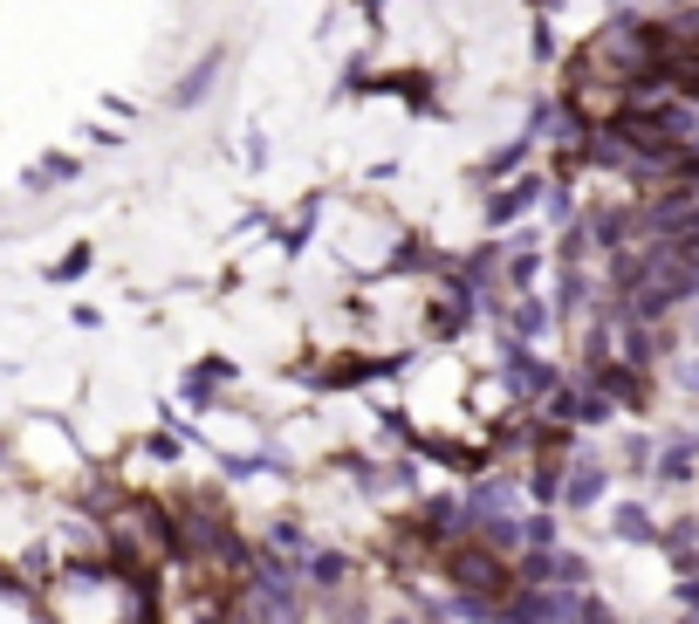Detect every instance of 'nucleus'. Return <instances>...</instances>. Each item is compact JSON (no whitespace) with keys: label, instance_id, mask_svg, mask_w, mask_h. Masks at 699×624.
Returning a JSON list of instances; mask_svg holds the SVG:
<instances>
[{"label":"nucleus","instance_id":"20e7f679","mask_svg":"<svg viewBox=\"0 0 699 624\" xmlns=\"http://www.w3.org/2000/svg\"><path fill=\"white\" fill-rule=\"evenodd\" d=\"M562 316H556V302L549 296H508L501 302V316H494V336H514V344H528V350H541L549 344V330H556Z\"/></svg>","mask_w":699,"mask_h":624},{"label":"nucleus","instance_id":"9b49d317","mask_svg":"<svg viewBox=\"0 0 699 624\" xmlns=\"http://www.w3.org/2000/svg\"><path fill=\"white\" fill-rule=\"evenodd\" d=\"M220 384H233V363L226 357H199L186 378H178V392H186L193 405H213L220 398Z\"/></svg>","mask_w":699,"mask_h":624},{"label":"nucleus","instance_id":"f3484780","mask_svg":"<svg viewBox=\"0 0 699 624\" xmlns=\"http://www.w3.org/2000/svg\"><path fill=\"white\" fill-rule=\"evenodd\" d=\"M528 48H535V62H556V28H549V21H535V42Z\"/></svg>","mask_w":699,"mask_h":624},{"label":"nucleus","instance_id":"f03ea898","mask_svg":"<svg viewBox=\"0 0 699 624\" xmlns=\"http://www.w3.org/2000/svg\"><path fill=\"white\" fill-rule=\"evenodd\" d=\"M405 363H411L405 350H392V357H384V350H343V357H329L323 371H308V378H316L323 392H364V384L405 378Z\"/></svg>","mask_w":699,"mask_h":624},{"label":"nucleus","instance_id":"a211bd4d","mask_svg":"<svg viewBox=\"0 0 699 624\" xmlns=\"http://www.w3.org/2000/svg\"><path fill=\"white\" fill-rule=\"evenodd\" d=\"M377 624H419V617H405V611H398V617H377Z\"/></svg>","mask_w":699,"mask_h":624},{"label":"nucleus","instance_id":"39448f33","mask_svg":"<svg viewBox=\"0 0 699 624\" xmlns=\"http://www.w3.org/2000/svg\"><path fill=\"white\" fill-rule=\"evenodd\" d=\"M541 268H549V247H541V233H508L501 241V296H535Z\"/></svg>","mask_w":699,"mask_h":624},{"label":"nucleus","instance_id":"9d476101","mask_svg":"<svg viewBox=\"0 0 699 624\" xmlns=\"http://www.w3.org/2000/svg\"><path fill=\"white\" fill-rule=\"evenodd\" d=\"M535 151H541V145H535V138L522 131V138H508L501 151H487V159H480V172H474V178H480L487 193H494V186H508V178H522V172H535Z\"/></svg>","mask_w":699,"mask_h":624},{"label":"nucleus","instance_id":"1a4fd4ad","mask_svg":"<svg viewBox=\"0 0 699 624\" xmlns=\"http://www.w3.org/2000/svg\"><path fill=\"white\" fill-rule=\"evenodd\" d=\"M604 494H610V466L590 460V453H576V460H569V474H562V508H569V515H590Z\"/></svg>","mask_w":699,"mask_h":624},{"label":"nucleus","instance_id":"6e6552de","mask_svg":"<svg viewBox=\"0 0 699 624\" xmlns=\"http://www.w3.org/2000/svg\"><path fill=\"white\" fill-rule=\"evenodd\" d=\"M652 481H659V487H692V481H699V432H665V439H659Z\"/></svg>","mask_w":699,"mask_h":624},{"label":"nucleus","instance_id":"ddd939ff","mask_svg":"<svg viewBox=\"0 0 699 624\" xmlns=\"http://www.w3.org/2000/svg\"><path fill=\"white\" fill-rule=\"evenodd\" d=\"M75 172H83V159H75V151H48V159L28 165V178H21V186H28V193H42V186H69Z\"/></svg>","mask_w":699,"mask_h":624},{"label":"nucleus","instance_id":"0eeeda50","mask_svg":"<svg viewBox=\"0 0 699 624\" xmlns=\"http://www.w3.org/2000/svg\"><path fill=\"white\" fill-rule=\"evenodd\" d=\"M220 69H226V42H213V48H199V62L178 76V83L165 90V111L172 117H186V111H199L206 96H213V83H220Z\"/></svg>","mask_w":699,"mask_h":624},{"label":"nucleus","instance_id":"dca6fc26","mask_svg":"<svg viewBox=\"0 0 699 624\" xmlns=\"http://www.w3.org/2000/svg\"><path fill=\"white\" fill-rule=\"evenodd\" d=\"M672 384H679V392H699V350L672 363Z\"/></svg>","mask_w":699,"mask_h":624},{"label":"nucleus","instance_id":"f8f14e48","mask_svg":"<svg viewBox=\"0 0 699 624\" xmlns=\"http://www.w3.org/2000/svg\"><path fill=\"white\" fill-rule=\"evenodd\" d=\"M610 535L617 542H659V522H652V508H644V501H617L610 508Z\"/></svg>","mask_w":699,"mask_h":624},{"label":"nucleus","instance_id":"2eb2a0df","mask_svg":"<svg viewBox=\"0 0 699 624\" xmlns=\"http://www.w3.org/2000/svg\"><path fill=\"white\" fill-rule=\"evenodd\" d=\"M90 268H96V247H69V254H62V262H56V268H48V281H83Z\"/></svg>","mask_w":699,"mask_h":624},{"label":"nucleus","instance_id":"f257e3e1","mask_svg":"<svg viewBox=\"0 0 699 624\" xmlns=\"http://www.w3.org/2000/svg\"><path fill=\"white\" fill-rule=\"evenodd\" d=\"M494 378H501V392H508L514 412H541V398H549L569 371L549 363V350H528V344H514V336H494Z\"/></svg>","mask_w":699,"mask_h":624},{"label":"nucleus","instance_id":"7ed1b4c3","mask_svg":"<svg viewBox=\"0 0 699 624\" xmlns=\"http://www.w3.org/2000/svg\"><path fill=\"white\" fill-rule=\"evenodd\" d=\"M541 193H549V172H522V178H508V186H494V193L480 199V227L501 241L508 227H522L535 206H541Z\"/></svg>","mask_w":699,"mask_h":624},{"label":"nucleus","instance_id":"423d86ee","mask_svg":"<svg viewBox=\"0 0 699 624\" xmlns=\"http://www.w3.org/2000/svg\"><path fill=\"white\" fill-rule=\"evenodd\" d=\"M480 323H487V316H480V309L466 302L459 289H446V281L426 296V344H459V336L480 330Z\"/></svg>","mask_w":699,"mask_h":624},{"label":"nucleus","instance_id":"4468645a","mask_svg":"<svg viewBox=\"0 0 699 624\" xmlns=\"http://www.w3.org/2000/svg\"><path fill=\"white\" fill-rule=\"evenodd\" d=\"M316 220H323V199H308L302 213L281 227V254H302V247H308V233H316Z\"/></svg>","mask_w":699,"mask_h":624}]
</instances>
